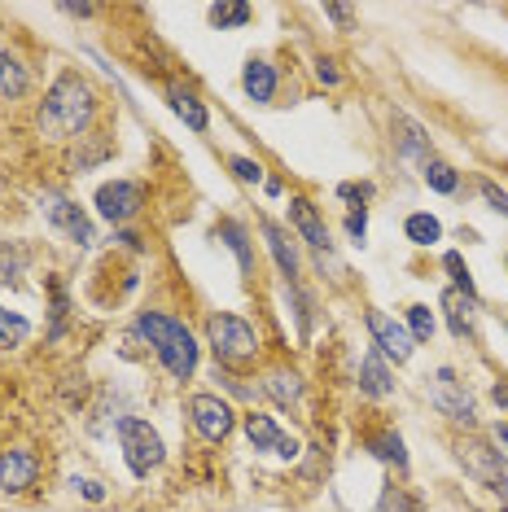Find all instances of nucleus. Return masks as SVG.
<instances>
[{"label": "nucleus", "mask_w": 508, "mask_h": 512, "mask_svg": "<svg viewBox=\"0 0 508 512\" xmlns=\"http://www.w3.org/2000/svg\"><path fill=\"white\" fill-rule=\"evenodd\" d=\"M92 114H97V97H92L88 79L57 75L53 88L44 92V101H40L36 123H40V136H49V141H75V136L84 141Z\"/></svg>", "instance_id": "obj_1"}, {"label": "nucleus", "mask_w": 508, "mask_h": 512, "mask_svg": "<svg viewBox=\"0 0 508 512\" xmlns=\"http://www.w3.org/2000/svg\"><path fill=\"white\" fill-rule=\"evenodd\" d=\"M141 333L149 337V346H154V355L163 359V368L171 372V377H176V381L193 377V368H198V342H193V333L184 329L180 320L158 316V311H145V316H141Z\"/></svg>", "instance_id": "obj_2"}, {"label": "nucleus", "mask_w": 508, "mask_h": 512, "mask_svg": "<svg viewBox=\"0 0 508 512\" xmlns=\"http://www.w3.org/2000/svg\"><path fill=\"white\" fill-rule=\"evenodd\" d=\"M206 337H211L215 359L219 364H228V368H246V364H254V355H259V333H254L241 316H228V311L211 316Z\"/></svg>", "instance_id": "obj_3"}, {"label": "nucleus", "mask_w": 508, "mask_h": 512, "mask_svg": "<svg viewBox=\"0 0 508 512\" xmlns=\"http://www.w3.org/2000/svg\"><path fill=\"white\" fill-rule=\"evenodd\" d=\"M456 460L465 464V473L473 477V482L487 486L500 504H508V473H504L500 451H491L482 438H460L456 442Z\"/></svg>", "instance_id": "obj_4"}, {"label": "nucleus", "mask_w": 508, "mask_h": 512, "mask_svg": "<svg viewBox=\"0 0 508 512\" xmlns=\"http://www.w3.org/2000/svg\"><path fill=\"white\" fill-rule=\"evenodd\" d=\"M119 447H123V460L127 469L136 477H149V469H158L167 456L163 438H158V429H149V421H136V416H127L119 421Z\"/></svg>", "instance_id": "obj_5"}, {"label": "nucleus", "mask_w": 508, "mask_h": 512, "mask_svg": "<svg viewBox=\"0 0 508 512\" xmlns=\"http://www.w3.org/2000/svg\"><path fill=\"white\" fill-rule=\"evenodd\" d=\"M40 206H44V215H49V224H53V228H62L79 250H92V246H97V228H92V219L79 211L71 197H62V193H44V197H40Z\"/></svg>", "instance_id": "obj_6"}, {"label": "nucleus", "mask_w": 508, "mask_h": 512, "mask_svg": "<svg viewBox=\"0 0 508 512\" xmlns=\"http://www.w3.org/2000/svg\"><path fill=\"white\" fill-rule=\"evenodd\" d=\"M189 421L206 442H224L228 434H233L237 416H233V407H228L224 399H215V394H193L189 399Z\"/></svg>", "instance_id": "obj_7"}, {"label": "nucleus", "mask_w": 508, "mask_h": 512, "mask_svg": "<svg viewBox=\"0 0 508 512\" xmlns=\"http://www.w3.org/2000/svg\"><path fill=\"white\" fill-rule=\"evenodd\" d=\"M430 403L447 416V421H456V425H473V421H478V412H473V399H469L465 390H460V381H456L452 368H438V372H434V381H430Z\"/></svg>", "instance_id": "obj_8"}, {"label": "nucleus", "mask_w": 508, "mask_h": 512, "mask_svg": "<svg viewBox=\"0 0 508 512\" xmlns=\"http://www.w3.org/2000/svg\"><path fill=\"white\" fill-rule=\"evenodd\" d=\"M141 206H145V189L136 180H110L97 189V211H101V219H110V224L136 219Z\"/></svg>", "instance_id": "obj_9"}, {"label": "nucleus", "mask_w": 508, "mask_h": 512, "mask_svg": "<svg viewBox=\"0 0 508 512\" xmlns=\"http://www.w3.org/2000/svg\"><path fill=\"white\" fill-rule=\"evenodd\" d=\"M368 333H373L377 351L390 355L395 364H408L412 351H417V342H412V333L403 329V324H395L386 316V311H368Z\"/></svg>", "instance_id": "obj_10"}, {"label": "nucleus", "mask_w": 508, "mask_h": 512, "mask_svg": "<svg viewBox=\"0 0 508 512\" xmlns=\"http://www.w3.org/2000/svg\"><path fill=\"white\" fill-rule=\"evenodd\" d=\"M246 434L254 442V451H272V456H285V460H294L298 456V442L285 434V429H276L272 416H246Z\"/></svg>", "instance_id": "obj_11"}, {"label": "nucleus", "mask_w": 508, "mask_h": 512, "mask_svg": "<svg viewBox=\"0 0 508 512\" xmlns=\"http://www.w3.org/2000/svg\"><path fill=\"white\" fill-rule=\"evenodd\" d=\"M36 477H40V460L31 451H5L0 456V491L22 495L27 486H36Z\"/></svg>", "instance_id": "obj_12"}, {"label": "nucleus", "mask_w": 508, "mask_h": 512, "mask_svg": "<svg viewBox=\"0 0 508 512\" xmlns=\"http://www.w3.org/2000/svg\"><path fill=\"white\" fill-rule=\"evenodd\" d=\"M290 224L303 232L307 246L329 250V232H325V224H320V215H316V206H311L307 197H294V202H290Z\"/></svg>", "instance_id": "obj_13"}, {"label": "nucleus", "mask_w": 508, "mask_h": 512, "mask_svg": "<svg viewBox=\"0 0 508 512\" xmlns=\"http://www.w3.org/2000/svg\"><path fill=\"white\" fill-rule=\"evenodd\" d=\"M263 237H268V250H272L276 267H281V276H290V285H294V276H298V254H294V246H290V232H285L281 224H272V219H263Z\"/></svg>", "instance_id": "obj_14"}, {"label": "nucleus", "mask_w": 508, "mask_h": 512, "mask_svg": "<svg viewBox=\"0 0 508 512\" xmlns=\"http://www.w3.org/2000/svg\"><path fill=\"white\" fill-rule=\"evenodd\" d=\"M241 88L250 92V101H272V92H276V71L263 57H250L246 62V71H241Z\"/></svg>", "instance_id": "obj_15"}, {"label": "nucleus", "mask_w": 508, "mask_h": 512, "mask_svg": "<svg viewBox=\"0 0 508 512\" xmlns=\"http://www.w3.org/2000/svg\"><path fill=\"white\" fill-rule=\"evenodd\" d=\"M263 394H272L281 407H298V399H303V377H298V372L276 368V372L263 377Z\"/></svg>", "instance_id": "obj_16"}, {"label": "nucleus", "mask_w": 508, "mask_h": 512, "mask_svg": "<svg viewBox=\"0 0 508 512\" xmlns=\"http://www.w3.org/2000/svg\"><path fill=\"white\" fill-rule=\"evenodd\" d=\"M360 390L368 394V399H381V394L395 390V377H390V368L381 364V355H364V364H360Z\"/></svg>", "instance_id": "obj_17"}, {"label": "nucleus", "mask_w": 508, "mask_h": 512, "mask_svg": "<svg viewBox=\"0 0 508 512\" xmlns=\"http://www.w3.org/2000/svg\"><path fill=\"white\" fill-rule=\"evenodd\" d=\"M27 88H31L27 66H22L14 53L0 49V97H27Z\"/></svg>", "instance_id": "obj_18"}, {"label": "nucleus", "mask_w": 508, "mask_h": 512, "mask_svg": "<svg viewBox=\"0 0 508 512\" xmlns=\"http://www.w3.org/2000/svg\"><path fill=\"white\" fill-rule=\"evenodd\" d=\"M443 311H447V329H452L456 337H469V329H473V298H465L460 289H447Z\"/></svg>", "instance_id": "obj_19"}, {"label": "nucleus", "mask_w": 508, "mask_h": 512, "mask_svg": "<svg viewBox=\"0 0 508 512\" xmlns=\"http://www.w3.org/2000/svg\"><path fill=\"white\" fill-rule=\"evenodd\" d=\"M167 101H171V110H176L180 119L193 127V132H206V123H211V119H206V106H202L198 97H193V92H184V88H171V92H167Z\"/></svg>", "instance_id": "obj_20"}, {"label": "nucleus", "mask_w": 508, "mask_h": 512, "mask_svg": "<svg viewBox=\"0 0 508 512\" xmlns=\"http://www.w3.org/2000/svg\"><path fill=\"white\" fill-rule=\"evenodd\" d=\"M31 263V250L18 246V241H0V285H14Z\"/></svg>", "instance_id": "obj_21"}, {"label": "nucleus", "mask_w": 508, "mask_h": 512, "mask_svg": "<svg viewBox=\"0 0 508 512\" xmlns=\"http://www.w3.org/2000/svg\"><path fill=\"white\" fill-rule=\"evenodd\" d=\"M368 451H373L377 460H386V464H395V469H408V451H403V438L399 434H368Z\"/></svg>", "instance_id": "obj_22"}, {"label": "nucleus", "mask_w": 508, "mask_h": 512, "mask_svg": "<svg viewBox=\"0 0 508 512\" xmlns=\"http://www.w3.org/2000/svg\"><path fill=\"white\" fill-rule=\"evenodd\" d=\"M219 237L228 241V246L237 250V259H241V272L246 276H254V254H250V241H246V232H241L233 219H224V224H219Z\"/></svg>", "instance_id": "obj_23"}, {"label": "nucleus", "mask_w": 508, "mask_h": 512, "mask_svg": "<svg viewBox=\"0 0 508 512\" xmlns=\"http://www.w3.org/2000/svg\"><path fill=\"white\" fill-rule=\"evenodd\" d=\"M408 241H417V246H434L438 237H443V224H438L434 215H408Z\"/></svg>", "instance_id": "obj_24"}, {"label": "nucleus", "mask_w": 508, "mask_h": 512, "mask_svg": "<svg viewBox=\"0 0 508 512\" xmlns=\"http://www.w3.org/2000/svg\"><path fill=\"white\" fill-rule=\"evenodd\" d=\"M381 512H425V504L408 491V486H386V495H381Z\"/></svg>", "instance_id": "obj_25"}, {"label": "nucleus", "mask_w": 508, "mask_h": 512, "mask_svg": "<svg viewBox=\"0 0 508 512\" xmlns=\"http://www.w3.org/2000/svg\"><path fill=\"white\" fill-rule=\"evenodd\" d=\"M421 176H425V184H430L434 193H456V171L447 167V162L430 158V162H425V171H421Z\"/></svg>", "instance_id": "obj_26"}, {"label": "nucleus", "mask_w": 508, "mask_h": 512, "mask_svg": "<svg viewBox=\"0 0 508 512\" xmlns=\"http://www.w3.org/2000/svg\"><path fill=\"white\" fill-rule=\"evenodd\" d=\"M254 18V9L250 5H211V22L219 31H228V27H246V22Z\"/></svg>", "instance_id": "obj_27"}, {"label": "nucleus", "mask_w": 508, "mask_h": 512, "mask_svg": "<svg viewBox=\"0 0 508 512\" xmlns=\"http://www.w3.org/2000/svg\"><path fill=\"white\" fill-rule=\"evenodd\" d=\"M0 337H5L9 346H22L31 337V324L22 320V316H14V311H5L0 307Z\"/></svg>", "instance_id": "obj_28"}, {"label": "nucleus", "mask_w": 508, "mask_h": 512, "mask_svg": "<svg viewBox=\"0 0 508 512\" xmlns=\"http://www.w3.org/2000/svg\"><path fill=\"white\" fill-rule=\"evenodd\" d=\"M443 267H447V272H452V276H456V289H460V294H465V298H473V302H478V285H473L469 267H465V259H460V254H456V250H452V254H447V259H443Z\"/></svg>", "instance_id": "obj_29"}, {"label": "nucleus", "mask_w": 508, "mask_h": 512, "mask_svg": "<svg viewBox=\"0 0 508 512\" xmlns=\"http://www.w3.org/2000/svg\"><path fill=\"white\" fill-rule=\"evenodd\" d=\"M408 333H412V342H430V333H434L430 307H408Z\"/></svg>", "instance_id": "obj_30"}, {"label": "nucleus", "mask_w": 508, "mask_h": 512, "mask_svg": "<svg viewBox=\"0 0 508 512\" xmlns=\"http://www.w3.org/2000/svg\"><path fill=\"white\" fill-rule=\"evenodd\" d=\"M88 149H84V154H75V171H88V167H97V162L101 158H110V141H106V136H88Z\"/></svg>", "instance_id": "obj_31"}, {"label": "nucleus", "mask_w": 508, "mask_h": 512, "mask_svg": "<svg viewBox=\"0 0 508 512\" xmlns=\"http://www.w3.org/2000/svg\"><path fill=\"white\" fill-rule=\"evenodd\" d=\"M478 189H482V197H487V206H491V211H500V215L508 219V193L500 189V184H495V180H482Z\"/></svg>", "instance_id": "obj_32"}, {"label": "nucleus", "mask_w": 508, "mask_h": 512, "mask_svg": "<svg viewBox=\"0 0 508 512\" xmlns=\"http://www.w3.org/2000/svg\"><path fill=\"white\" fill-rule=\"evenodd\" d=\"M228 167H233V176H237V180H246V184H259V180H263V167H259L254 158H233Z\"/></svg>", "instance_id": "obj_33"}, {"label": "nucleus", "mask_w": 508, "mask_h": 512, "mask_svg": "<svg viewBox=\"0 0 508 512\" xmlns=\"http://www.w3.org/2000/svg\"><path fill=\"white\" fill-rule=\"evenodd\" d=\"M346 232H351L355 241H364V232H368V215H364V206H360V211L346 215Z\"/></svg>", "instance_id": "obj_34"}, {"label": "nucleus", "mask_w": 508, "mask_h": 512, "mask_svg": "<svg viewBox=\"0 0 508 512\" xmlns=\"http://www.w3.org/2000/svg\"><path fill=\"white\" fill-rule=\"evenodd\" d=\"M338 197H346V202H368V197H373V184H342Z\"/></svg>", "instance_id": "obj_35"}, {"label": "nucleus", "mask_w": 508, "mask_h": 512, "mask_svg": "<svg viewBox=\"0 0 508 512\" xmlns=\"http://www.w3.org/2000/svg\"><path fill=\"white\" fill-rule=\"evenodd\" d=\"M75 491H84V499H92V504H101V499H106V486H101V482H75Z\"/></svg>", "instance_id": "obj_36"}, {"label": "nucleus", "mask_w": 508, "mask_h": 512, "mask_svg": "<svg viewBox=\"0 0 508 512\" xmlns=\"http://www.w3.org/2000/svg\"><path fill=\"white\" fill-rule=\"evenodd\" d=\"M325 14H329L333 22H338V27H351V18H355L346 5H325Z\"/></svg>", "instance_id": "obj_37"}, {"label": "nucleus", "mask_w": 508, "mask_h": 512, "mask_svg": "<svg viewBox=\"0 0 508 512\" xmlns=\"http://www.w3.org/2000/svg\"><path fill=\"white\" fill-rule=\"evenodd\" d=\"M316 75H320V84H338V71H333V62H325V57H320V62H316Z\"/></svg>", "instance_id": "obj_38"}, {"label": "nucleus", "mask_w": 508, "mask_h": 512, "mask_svg": "<svg viewBox=\"0 0 508 512\" xmlns=\"http://www.w3.org/2000/svg\"><path fill=\"white\" fill-rule=\"evenodd\" d=\"M495 447H500V460H508V421L495 425Z\"/></svg>", "instance_id": "obj_39"}, {"label": "nucleus", "mask_w": 508, "mask_h": 512, "mask_svg": "<svg viewBox=\"0 0 508 512\" xmlns=\"http://www.w3.org/2000/svg\"><path fill=\"white\" fill-rule=\"evenodd\" d=\"M62 14H71V18H88V14H92V5H62Z\"/></svg>", "instance_id": "obj_40"}, {"label": "nucleus", "mask_w": 508, "mask_h": 512, "mask_svg": "<svg viewBox=\"0 0 508 512\" xmlns=\"http://www.w3.org/2000/svg\"><path fill=\"white\" fill-rule=\"evenodd\" d=\"M491 399H495V403H504V407H508V386H495V390H491Z\"/></svg>", "instance_id": "obj_41"}]
</instances>
